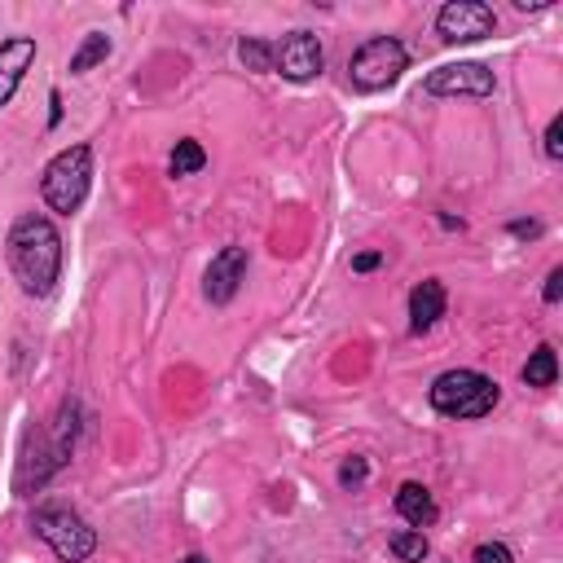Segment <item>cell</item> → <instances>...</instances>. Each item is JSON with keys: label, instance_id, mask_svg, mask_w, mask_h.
<instances>
[{"label": "cell", "instance_id": "cell-1", "mask_svg": "<svg viewBox=\"0 0 563 563\" xmlns=\"http://www.w3.org/2000/svg\"><path fill=\"white\" fill-rule=\"evenodd\" d=\"M9 268L26 295H48L62 277V233L44 211H26L9 229Z\"/></svg>", "mask_w": 563, "mask_h": 563}, {"label": "cell", "instance_id": "cell-2", "mask_svg": "<svg viewBox=\"0 0 563 563\" xmlns=\"http://www.w3.org/2000/svg\"><path fill=\"white\" fill-rule=\"evenodd\" d=\"M92 189V150L88 145H66L48 158L44 167V180H40V194L48 202V211L57 216H75L84 207Z\"/></svg>", "mask_w": 563, "mask_h": 563}, {"label": "cell", "instance_id": "cell-3", "mask_svg": "<svg viewBox=\"0 0 563 563\" xmlns=\"http://www.w3.org/2000/svg\"><path fill=\"white\" fill-rule=\"evenodd\" d=\"M427 396H431V409L444 418H484L501 400V387L479 369H444Z\"/></svg>", "mask_w": 563, "mask_h": 563}, {"label": "cell", "instance_id": "cell-4", "mask_svg": "<svg viewBox=\"0 0 563 563\" xmlns=\"http://www.w3.org/2000/svg\"><path fill=\"white\" fill-rule=\"evenodd\" d=\"M35 537L62 559V563H84L92 550H97V532L88 528V519L70 506H57V501H44L35 510Z\"/></svg>", "mask_w": 563, "mask_h": 563}, {"label": "cell", "instance_id": "cell-5", "mask_svg": "<svg viewBox=\"0 0 563 563\" xmlns=\"http://www.w3.org/2000/svg\"><path fill=\"white\" fill-rule=\"evenodd\" d=\"M405 66H409L405 44H400L396 35H374V40H365V44L352 53L347 79H352L356 92H383V88H391V84L405 75Z\"/></svg>", "mask_w": 563, "mask_h": 563}, {"label": "cell", "instance_id": "cell-6", "mask_svg": "<svg viewBox=\"0 0 563 563\" xmlns=\"http://www.w3.org/2000/svg\"><path fill=\"white\" fill-rule=\"evenodd\" d=\"M497 31V13L484 0H449L435 13V35L444 44H475Z\"/></svg>", "mask_w": 563, "mask_h": 563}, {"label": "cell", "instance_id": "cell-7", "mask_svg": "<svg viewBox=\"0 0 563 563\" xmlns=\"http://www.w3.org/2000/svg\"><path fill=\"white\" fill-rule=\"evenodd\" d=\"M422 88L431 97H488L493 70L484 62H444L422 79Z\"/></svg>", "mask_w": 563, "mask_h": 563}, {"label": "cell", "instance_id": "cell-8", "mask_svg": "<svg viewBox=\"0 0 563 563\" xmlns=\"http://www.w3.org/2000/svg\"><path fill=\"white\" fill-rule=\"evenodd\" d=\"M273 53H277L273 70H282L290 84H308L325 66V48H321V40L312 31H290L282 44H273Z\"/></svg>", "mask_w": 563, "mask_h": 563}, {"label": "cell", "instance_id": "cell-9", "mask_svg": "<svg viewBox=\"0 0 563 563\" xmlns=\"http://www.w3.org/2000/svg\"><path fill=\"white\" fill-rule=\"evenodd\" d=\"M242 277H246V246H220V251L211 255V264H207L202 295H207L211 303H229V299L238 295Z\"/></svg>", "mask_w": 563, "mask_h": 563}, {"label": "cell", "instance_id": "cell-10", "mask_svg": "<svg viewBox=\"0 0 563 563\" xmlns=\"http://www.w3.org/2000/svg\"><path fill=\"white\" fill-rule=\"evenodd\" d=\"M31 62H35V40L31 35L0 40V106H9V97L18 92V84L31 70Z\"/></svg>", "mask_w": 563, "mask_h": 563}, {"label": "cell", "instance_id": "cell-11", "mask_svg": "<svg viewBox=\"0 0 563 563\" xmlns=\"http://www.w3.org/2000/svg\"><path fill=\"white\" fill-rule=\"evenodd\" d=\"M444 286L435 282V277H422L413 290H409V330L413 334H427L440 317H444Z\"/></svg>", "mask_w": 563, "mask_h": 563}, {"label": "cell", "instance_id": "cell-12", "mask_svg": "<svg viewBox=\"0 0 563 563\" xmlns=\"http://www.w3.org/2000/svg\"><path fill=\"white\" fill-rule=\"evenodd\" d=\"M396 515L409 523V528H431L435 523V515H440V506H435V497H431V488L427 484H418V479H405L400 488H396Z\"/></svg>", "mask_w": 563, "mask_h": 563}, {"label": "cell", "instance_id": "cell-13", "mask_svg": "<svg viewBox=\"0 0 563 563\" xmlns=\"http://www.w3.org/2000/svg\"><path fill=\"white\" fill-rule=\"evenodd\" d=\"M554 378H559V356H554L550 343H541V347L523 361V383H528V387H554Z\"/></svg>", "mask_w": 563, "mask_h": 563}, {"label": "cell", "instance_id": "cell-14", "mask_svg": "<svg viewBox=\"0 0 563 563\" xmlns=\"http://www.w3.org/2000/svg\"><path fill=\"white\" fill-rule=\"evenodd\" d=\"M106 57H110V35H106V31H88L84 44L70 53V75H84V70H92V66L106 62Z\"/></svg>", "mask_w": 563, "mask_h": 563}, {"label": "cell", "instance_id": "cell-15", "mask_svg": "<svg viewBox=\"0 0 563 563\" xmlns=\"http://www.w3.org/2000/svg\"><path fill=\"white\" fill-rule=\"evenodd\" d=\"M167 167H172V176H194V172H202V167H207V150H202L194 136H185V141H176V150H172Z\"/></svg>", "mask_w": 563, "mask_h": 563}, {"label": "cell", "instance_id": "cell-16", "mask_svg": "<svg viewBox=\"0 0 563 563\" xmlns=\"http://www.w3.org/2000/svg\"><path fill=\"white\" fill-rule=\"evenodd\" d=\"M387 550H391L400 563H422V559H427V537H422L418 528H396V532L387 537Z\"/></svg>", "mask_w": 563, "mask_h": 563}, {"label": "cell", "instance_id": "cell-17", "mask_svg": "<svg viewBox=\"0 0 563 563\" xmlns=\"http://www.w3.org/2000/svg\"><path fill=\"white\" fill-rule=\"evenodd\" d=\"M238 57H242V66L255 70V75H268V70L277 66L273 44H264V40H242V44H238Z\"/></svg>", "mask_w": 563, "mask_h": 563}, {"label": "cell", "instance_id": "cell-18", "mask_svg": "<svg viewBox=\"0 0 563 563\" xmlns=\"http://www.w3.org/2000/svg\"><path fill=\"white\" fill-rule=\"evenodd\" d=\"M471 563H515V550L506 541H479L471 550Z\"/></svg>", "mask_w": 563, "mask_h": 563}, {"label": "cell", "instance_id": "cell-19", "mask_svg": "<svg viewBox=\"0 0 563 563\" xmlns=\"http://www.w3.org/2000/svg\"><path fill=\"white\" fill-rule=\"evenodd\" d=\"M365 479H369V462L365 457H347L339 466V488H361Z\"/></svg>", "mask_w": 563, "mask_h": 563}, {"label": "cell", "instance_id": "cell-20", "mask_svg": "<svg viewBox=\"0 0 563 563\" xmlns=\"http://www.w3.org/2000/svg\"><path fill=\"white\" fill-rule=\"evenodd\" d=\"M545 158H563V114H554L550 119V128H545Z\"/></svg>", "mask_w": 563, "mask_h": 563}, {"label": "cell", "instance_id": "cell-21", "mask_svg": "<svg viewBox=\"0 0 563 563\" xmlns=\"http://www.w3.org/2000/svg\"><path fill=\"white\" fill-rule=\"evenodd\" d=\"M559 295H563V268H550V273H545V290H541V299H545V303H559Z\"/></svg>", "mask_w": 563, "mask_h": 563}, {"label": "cell", "instance_id": "cell-22", "mask_svg": "<svg viewBox=\"0 0 563 563\" xmlns=\"http://www.w3.org/2000/svg\"><path fill=\"white\" fill-rule=\"evenodd\" d=\"M383 264V251H361L356 260H352V273H374Z\"/></svg>", "mask_w": 563, "mask_h": 563}, {"label": "cell", "instance_id": "cell-23", "mask_svg": "<svg viewBox=\"0 0 563 563\" xmlns=\"http://www.w3.org/2000/svg\"><path fill=\"white\" fill-rule=\"evenodd\" d=\"M510 233H519V238H532V233H541V224H532V220H515V224H510Z\"/></svg>", "mask_w": 563, "mask_h": 563}, {"label": "cell", "instance_id": "cell-24", "mask_svg": "<svg viewBox=\"0 0 563 563\" xmlns=\"http://www.w3.org/2000/svg\"><path fill=\"white\" fill-rule=\"evenodd\" d=\"M48 106H53V110H48V123H57V119H62V97L53 92V97H48Z\"/></svg>", "mask_w": 563, "mask_h": 563}, {"label": "cell", "instance_id": "cell-25", "mask_svg": "<svg viewBox=\"0 0 563 563\" xmlns=\"http://www.w3.org/2000/svg\"><path fill=\"white\" fill-rule=\"evenodd\" d=\"M185 563H207V559H202V554H189V559H185Z\"/></svg>", "mask_w": 563, "mask_h": 563}]
</instances>
